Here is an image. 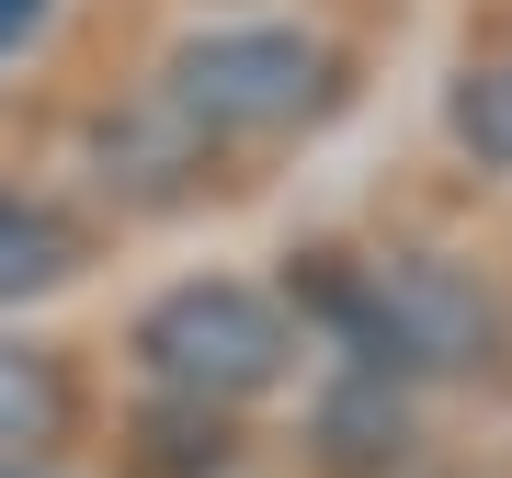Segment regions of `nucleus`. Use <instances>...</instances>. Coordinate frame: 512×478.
<instances>
[{"label":"nucleus","instance_id":"f257e3e1","mask_svg":"<svg viewBox=\"0 0 512 478\" xmlns=\"http://www.w3.org/2000/svg\"><path fill=\"white\" fill-rule=\"evenodd\" d=\"M319 308H330V331L353 342L365 376H467V365L501 353L490 285H467L456 262H433V251L342 262V274H319Z\"/></svg>","mask_w":512,"mask_h":478},{"label":"nucleus","instance_id":"423d86ee","mask_svg":"<svg viewBox=\"0 0 512 478\" xmlns=\"http://www.w3.org/2000/svg\"><path fill=\"white\" fill-rule=\"evenodd\" d=\"M69 274H80V228H69V205L0 183V308H23V296H46V285H69Z\"/></svg>","mask_w":512,"mask_h":478},{"label":"nucleus","instance_id":"6e6552de","mask_svg":"<svg viewBox=\"0 0 512 478\" xmlns=\"http://www.w3.org/2000/svg\"><path fill=\"white\" fill-rule=\"evenodd\" d=\"M0 478H35V467H0Z\"/></svg>","mask_w":512,"mask_h":478},{"label":"nucleus","instance_id":"20e7f679","mask_svg":"<svg viewBox=\"0 0 512 478\" xmlns=\"http://www.w3.org/2000/svg\"><path fill=\"white\" fill-rule=\"evenodd\" d=\"M80 387L46 342H0V467H35L46 444H69Z\"/></svg>","mask_w":512,"mask_h":478},{"label":"nucleus","instance_id":"f03ea898","mask_svg":"<svg viewBox=\"0 0 512 478\" xmlns=\"http://www.w3.org/2000/svg\"><path fill=\"white\" fill-rule=\"evenodd\" d=\"M126 353H137V376L160 387V399L239 410V399H262V387L296 365V319L262 285H239V274H183V285H160L137 308Z\"/></svg>","mask_w":512,"mask_h":478},{"label":"nucleus","instance_id":"7ed1b4c3","mask_svg":"<svg viewBox=\"0 0 512 478\" xmlns=\"http://www.w3.org/2000/svg\"><path fill=\"white\" fill-rule=\"evenodd\" d=\"M205 148L228 137H274L296 126L319 92H330V46L296 35V23H217V35H183L160 57V80H148Z\"/></svg>","mask_w":512,"mask_h":478},{"label":"nucleus","instance_id":"39448f33","mask_svg":"<svg viewBox=\"0 0 512 478\" xmlns=\"http://www.w3.org/2000/svg\"><path fill=\"white\" fill-rule=\"evenodd\" d=\"M92 148H103V183H126V194H183L194 171L217 160V148H205V137H194L183 114L160 103V92H148L137 114H114V126H103Z\"/></svg>","mask_w":512,"mask_h":478},{"label":"nucleus","instance_id":"0eeeda50","mask_svg":"<svg viewBox=\"0 0 512 478\" xmlns=\"http://www.w3.org/2000/svg\"><path fill=\"white\" fill-rule=\"evenodd\" d=\"M444 126H456V148H478L490 171H512V57H478V69L444 80Z\"/></svg>","mask_w":512,"mask_h":478}]
</instances>
